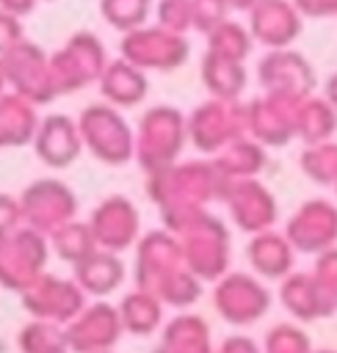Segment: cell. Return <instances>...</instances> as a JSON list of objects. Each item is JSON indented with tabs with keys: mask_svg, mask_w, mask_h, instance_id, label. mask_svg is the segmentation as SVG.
I'll use <instances>...</instances> for the list:
<instances>
[{
	"mask_svg": "<svg viewBox=\"0 0 337 353\" xmlns=\"http://www.w3.org/2000/svg\"><path fill=\"white\" fill-rule=\"evenodd\" d=\"M188 138V119L171 105L149 108L135 127V163L144 174H157L174 165Z\"/></svg>",
	"mask_w": 337,
	"mask_h": 353,
	"instance_id": "6da1fadb",
	"label": "cell"
},
{
	"mask_svg": "<svg viewBox=\"0 0 337 353\" xmlns=\"http://www.w3.org/2000/svg\"><path fill=\"white\" fill-rule=\"evenodd\" d=\"M83 146L105 165H124L135 160V130L124 121L119 108L108 102H94L80 110L77 119Z\"/></svg>",
	"mask_w": 337,
	"mask_h": 353,
	"instance_id": "7a4b0ae2",
	"label": "cell"
},
{
	"mask_svg": "<svg viewBox=\"0 0 337 353\" xmlns=\"http://www.w3.org/2000/svg\"><path fill=\"white\" fill-rule=\"evenodd\" d=\"M108 63L110 61H108L105 44L91 30L72 33L61 50L50 52V69H52L58 94H72V91L88 88L91 83H99Z\"/></svg>",
	"mask_w": 337,
	"mask_h": 353,
	"instance_id": "3957f363",
	"label": "cell"
},
{
	"mask_svg": "<svg viewBox=\"0 0 337 353\" xmlns=\"http://www.w3.org/2000/svg\"><path fill=\"white\" fill-rule=\"evenodd\" d=\"M218 168L207 163H174L157 174H149V199L166 210V207H202L215 185H218Z\"/></svg>",
	"mask_w": 337,
	"mask_h": 353,
	"instance_id": "277c9868",
	"label": "cell"
},
{
	"mask_svg": "<svg viewBox=\"0 0 337 353\" xmlns=\"http://www.w3.org/2000/svg\"><path fill=\"white\" fill-rule=\"evenodd\" d=\"M47 256H50V240L47 234L19 226L11 232L0 251V284L14 292H25L33 281H39L47 270Z\"/></svg>",
	"mask_w": 337,
	"mask_h": 353,
	"instance_id": "5b68a950",
	"label": "cell"
},
{
	"mask_svg": "<svg viewBox=\"0 0 337 353\" xmlns=\"http://www.w3.org/2000/svg\"><path fill=\"white\" fill-rule=\"evenodd\" d=\"M17 199L22 207V226H30L41 234H52L58 226L75 221L77 212V199L72 188L52 176L30 182Z\"/></svg>",
	"mask_w": 337,
	"mask_h": 353,
	"instance_id": "8992f818",
	"label": "cell"
},
{
	"mask_svg": "<svg viewBox=\"0 0 337 353\" xmlns=\"http://www.w3.org/2000/svg\"><path fill=\"white\" fill-rule=\"evenodd\" d=\"M185 256L182 243L166 229H155L141 234L135 245V287L157 295L177 273H182Z\"/></svg>",
	"mask_w": 337,
	"mask_h": 353,
	"instance_id": "52a82bcc",
	"label": "cell"
},
{
	"mask_svg": "<svg viewBox=\"0 0 337 353\" xmlns=\"http://www.w3.org/2000/svg\"><path fill=\"white\" fill-rule=\"evenodd\" d=\"M119 58L135 63L144 72H166L177 69L188 58V41L180 33H171L160 25L138 28L133 33H124L119 41Z\"/></svg>",
	"mask_w": 337,
	"mask_h": 353,
	"instance_id": "ba28073f",
	"label": "cell"
},
{
	"mask_svg": "<svg viewBox=\"0 0 337 353\" xmlns=\"http://www.w3.org/2000/svg\"><path fill=\"white\" fill-rule=\"evenodd\" d=\"M3 63L8 74V88L25 97L28 102H33L36 108L58 97L52 69H50V55L39 44L25 39L22 44H17L11 52L3 55Z\"/></svg>",
	"mask_w": 337,
	"mask_h": 353,
	"instance_id": "9c48e42d",
	"label": "cell"
},
{
	"mask_svg": "<svg viewBox=\"0 0 337 353\" xmlns=\"http://www.w3.org/2000/svg\"><path fill=\"white\" fill-rule=\"evenodd\" d=\"M19 295H22V309L30 314V320H47L58 325L72 323L88 306L86 303L88 295L77 287L75 279H61L52 273H44Z\"/></svg>",
	"mask_w": 337,
	"mask_h": 353,
	"instance_id": "30bf717a",
	"label": "cell"
},
{
	"mask_svg": "<svg viewBox=\"0 0 337 353\" xmlns=\"http://www.w3.org/2000/svg\"><path fill=\"white\" fill-rule=\"evenodd\" d=\"M88 226L94 232V240L102 251L122 254L130 245H138L141 240V212L127 196H105L88 218Z\"/></svg>",
	"mask_w": 337,
	"mask_h": 353,
	"instance_id": "8fae6325",
	"label": "cell"
},
{
	"mask_svg": "<svg viewBox=\"0 0 337 353\" xmlns=\"http://www.w3.org/2000/svg\"><path fill=\"white\" fill-rule=\"evenodd\" d=\"M69 353H110L124 334L119 309L108 301L88 303L72 323L64 325Z\"/></svg>",
	"mask_w": 337,
	"mask_h": 353,
	"instance_id": "7c38bea8",
	"label": "cell"
},
{
	"mask_svg": "<svg viewBox=\"0 0 337 353\" xmlns=\"http://www.w3.org/2000/svg\"><path fill=\"white\" fill-rule=\"evenodd\" d=\"M180 243H182L185 265L193 276L218 279L221 270L227 268V234L218 226V221L210 218L207 212L180 234Z\"/></svg>",
	"mask_w": 337,
	"mask_h": 353,
	"instance_id": "4fadbf2b",
	"label": "cell"
},
{
	"mask_svg": "<svg viewBox=\"0 0 337 353\" xmlns=\"http://www.w3.org/2000/svg\"><path fill=\"white\" fill-rule=\"evenodd\" d=\"M238 121H246V116H240L238 108H232L224 99H210L191 113L188 138L193 146L204 152H221L232 141H238V130H240Z\"/></svg>",
	"mask_w": 337,
	"mask_h": 353,
	"instance_id": "5bb4252c",
	"label": "cell"
},
{
	"mask_svg": "<svg viewBox=\"0 0 337 353\" xmlns=\"http://www.w3.org/2000/svg\"><path fill=\"white\" fill-rule=\"evenodd\" d=\"M33 152L36 157L50 165V168H66L72 165L80 152L86 149L83 146V138H80V127L72 116L66 113H50L39 121V130H36V138H33Z\"/></svg>",
	"mask_w": 337,
	"mask_h": 353,
	"instance_id": "9a60e30c",
	"label": "cell"
},
{
	"mask_svg": "<svg viewBox=\"0 0 337 353\" xmlns=\"http://www.w3.org/2000/svg\"><path fill=\"white\" fill-rule=\"evenodd\" d=\"M268 306V292L243 273H229L215 287V309L229 323H251Z\"/></svg>",
	"mask_w": 337,
	"mask_h": 353,
	"instance_id": "2e32d148",
	"label": "cell"
},
{
	"mask_svg": "<svg viewBox=\"0 0 337 353\" xmlns=\"http://www.w3.org/2000/svg\"><path fill=\"white\" fill-rule=\"evenodd\" d=\"M97 85H99L102 102H108L113 108H135L149 94V77H146V72L138 69L135 63L124 61V58L110 61Z\"/></svg>",
	"mask_w": 337,
	"mask_h": 353,
	"instance_id": "e0dca14e",
	"label": "cell"
},
{
	"mask_svg": "<svg viewBox=\"0 0 337 353\" xmlns=\"http://www.w3.org/2000/svg\"><path fill=\"white\" fill-rule=\"evenodd\" d=\"M72 279L86 295L102 301L105 295L116 292L124 284V262L119 259V254L97 248L91 256H86L72 268Z\"/></svg>",
	"mask_w": 337,
	"mask_h": 353,
	"instance_id": "ac0fdd59",
	"label": "cell"
},
{
	"mask_svg": "<svg viewBox=\"0 0 337 353\" xmlns=\"http://www.w3.org/2000/svg\"><path fill=\"white\" fill-rule=\"evenodd\" d=\"M36 105L19 97L17 91L0 94V149H19L33 143L39 130Z\"/></svg>",
	"mask_w": 337,
	"mask_h": 353,
	"instance_id": "d6986e66",
	"label": "cell"
},
{
	"mask_svg": "<svg viewBox=\"0 0 337 353\" xmlns=\"http://www.w3.org/2000/svg\"><path fill=\"white\" fill-rule=\"evenodd\" d=\"M163 301L146 290H133L127 292L116 309H119V317H122V328L133 336H146L152 334L160 323H163Z\"/></svg>",
	"mask_w": 337,
	"mask_h": 353,
	"instance_id": "ffe728a7",
	"label": "cell"
},
{
	"mask_svg": "<svg viewBox=\"0 0 337 353\" xmlns=\"http://www.w3.org/2000/svg\"><path fill=\"white\" fill-rule=\"evenodd\" d=\"M251 30L265 44H285L296 36L293 8L282 0H260L251 8Z\"/></svg>",
	"mask_w": 337,
	"mask_h": 353,
	"instance_id": "44dd1931",
	"label": "cell"
},
{
	"mask_svg": "<svg viewBox=\"0 0 337 353\" xmlns=\"http://www.w3.org/2000/svg\"><path fill=\"white\" fill-rule=\"evenodd\" d=\"M152 353H213L207 339V325L202 323V317L180 314L168 320V325L163 328L160 345Z\"/></svg>",
	"mask_w": 337,
	"mask_h": 353,
	"instance_id": "7402d4cb",
	"label": "cell"
},
{
	"mask_svg": "<svg viewBox=\"0 0 337 353\" xmlns=\"http://www.w3.org/2000/svg\"><path fill=\"white\" fill-rule=\"evenodd\" d=\"M202 80H204L207 91L215 99L232 102L240 94V88L246 83V74H243L240 61H232V58H224V55L207 50V55L202 61Z\"/></svg>",
	"mask_w": 337,
	"mask_h": 353,
	"instance_id": "603a6c76",
	"label": "cell"
},
{
	"mask_svg": "<svg viewBox=\"0 0 337 353\" xmlns=\"http://www.w3.org/2000/svg\"><path fill=\"white\" fill-rule=\"evenodd\" d=\"M229 207H232V215L235 221L243 226V229H262L271 218H273V204H271V196L254 185V182H240L232 188L229 193Z\"/></svg>",
	"mask_w": 337,
	"mask_h": 353,
	"instance_id": "cb8c5ba5",
	"label": "cell"
},
{
	"mask_svg": "<svg viewBox=\"0 0 337 353\" xmlns=\"http://www.w3.org/2000/svg\"><path fill=\"white\" fill-rule=\"evenodd\" d=\"M47 240H50V251H55L58 259L69 262L72 268L99 248L88 221H69V223L58 226L52 234H47Z\"/></svg>",
	"mask_w": 337,
	"mask_h": 353,
	"instance_id": "d4e9b609",
	"label": "cell"
},
{
	"mask_svg": "<svg viewBox=\"0 0 337 353\" xmlns=\"http://www.w3.org/2000/svg\"><path fill=\"white\" fill-rule=\"evenodd\" d=\"M17 342L22 353H69L64 325L47 323V320H30L19 331Z\"/></svg>",
	"mask_w": 337,
	"mask_h": 353,
	"instance_id": "484cf974",
	"label": "cell"
},
{
	"mask_svg": "<svg viewBox=\"0 0 337 353\" xmlns=\"http://www.w3.org/2000/svg\"><path fill=\"white\" fill-rule=\"evenodd\" d=\"M149 11H152V0H99L102 19L122 36L144 28Z\"/></svg>",
	"mask_w": 337,
	"mask_h": 353,
	"instance_id": "4316f807",
	"label": "cell"
},
{
	"mask_svg": "<svg viewBox=\"0 0 337 353\" xmlns=\"http://www.w3.org/2000/svg\"><path fill=\"white\" fill-rule=\"evenodd\" d=\"M249 259L265 276H279L290 265L287 245L276 234H257L251 240V245H249Z\"/></svg>",
	"mask_w": 337,
	"mask_h": 353,
	"instance_id": "83f0119b",
	"label": "cell"
},
{
	"mask_svg": "<svg viewBox=\"0 0 337 353\" xmlns=\"http://www.w3.org/2000/svg\"><path fill=\"white\" fill-rule=\"evenodd\" d=\"M207 41H210V52H218V55L232 58V61H240L249 52V36H246V30L240 25L227 22V19L207 33Z\"/></svg>",
	"mask_w": 337,
	"mask_h": 353,
	"instance_id": "f1b7e54d",
	"label": "cell"
},
{
	"mask_svg": "<svg viewBox=\"0 0 337 353\" xmlns=\"http://www.w3.org/2000/svg\"><path fill=\"white\" fill-rule=\"evenodd\" d=\"M260 163V152L254 143L249 141H232L227 149H221L218 160L213 163L218 168V174H227V176H235V174H249L254 165Z\"/></svg>",
	"mask_w": 337,
	"mask_h": 353,
	"instance_id": "f546056e",
	"label": "cell"
},
{
	"mask_svg": "<svg viewBox=\"0 0 337 353\" xmlns=\"http://www.w3.org/2000/svg\"><path fill=\"white\" fill-rule=\"evenodd\" d=\"M157 25L185 36L188 28H193V3L191 0H157Z\"/></svg>",
	"mask_w": 337,
	"mask_h": 353,
	"instance_id": "4dcf8cb0",
	"label": "cell"
},
{
	"mask_svg": "<svg viewBox=\"0 0 337 353\" xmlns=\"http://www.w3.org/2000/svg\"><path fill=\"white\" fill-rule=\"evenodd\" d=\"M193 3V28L210 33L215 25L224 22L227 3L224 0H191Z\"/></svg>",
	"mask_w": 337,
	"mask_h": 353,
	"instance_id": "1f68e13d",
	"label": "cell"
},
{
	"mask_svg": "<svg viewBox=\"0 0 337 353\" xmlns=\"http://www.w3.org/2000/svg\"><path fill=\"white\" fill-rule=\"evenodd\" d=\"M25 41V28H22V19L8 14V11H0V58L6 52H11L17 44Z\"/></svg>",
	"mask_w": 337,
	"mask_h": 353,
	"instance_id": "d6a6232c",
	"label": "cell"
},
{
	"mask_svg": "<svg viewBox=\"0 0 337 353\" xmlns=\"http://www.w3.org/2000/svg\"><path fill=\"white\" fill-rule=\"evenodd\" d=\"M22 226V207L19 199H14L11 193H0V232L11 234Z\"/></svg>",
	"mask_w": 337,
	"mask_h": 353,
	"instance_id": "836d02e7",
	"label": "cell"
},
{
	"mask_svg": "<svg viewBox=\"0 0 337 353\" xmlns=\"http://www.w3.org/2000/svg\"><path fill=\"white\" fill-rule=\"evenodd\" d=\"M218 353H260V350L246 336H229V339H224V345L218 347Z\"/></svg>",
	"mask_w": 337,
	"mask_h": 353,
	"instance_id": "e575fe53",
	"label": "cell"
},
{
	"mask_svg": "<svg viewBox=\"0 0 337 353\" xmlns=\"http://www.w3.org/2000/svg\"><path fill=\"white\" fill-rule=\"evenodd\" d=\"M36 3L39 0H0V11H8V14L22 19V17H28L36 8Z\"/></svg>",
	"mask_w": 337,
	"mask_h": 353,
	"instance_id": "d590c367",
	"label": "cell"
},
{
	"mask_svg": "<svg viewBox=\"0 0 337 353\" xmlns=\"http://www.w3.org/2000/svg\"><path fill=\"white\" fill-rule=\"evenodd\" d=\"M6 91H11V88H8V74H6V63H3V58H0V94H6Z\"/></svg>",
	"mask_w": 337,
	"mask_h": 353,
	"instance_id": "8d00e7d4",
	"label": "cell"
},
{
	"mask_svg": "<svg viewBox=\"0 0 337 353\" xmlns=\"http://www.w3.org/2000/svg\"><path fill=\"white\" fill-rule=\"evenodd\" d=\"M227 6H235V8H254L260 0H224Z\"/></svg>",
	"mask_w": 337,
	"mask_h": 353,
	"instance_id": "74e56055",
	"label": "cell"
},
{
	"mask_svg": "<svg viewBox=\"0 0 337 353\" xmlns=\"http://www.w3.org/2000/svg\"><path fill=\"white\" fill-rule=\"evenodd\" d=\"M8 237H11V234H3V232H0V251H3V245H6V240H8Z\"/></svg>",
	"mask_w": 337,
	"mask_h": 353,
	"instance_id": "f35d334b",
	"label": "cell"
}]
</instances>
